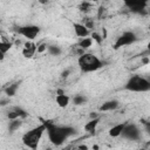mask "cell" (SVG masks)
I'll return each mask as SVG.
<instances>
[{"label":"cell","instance_id":"f1b7e54d","mask_svg":"<svg viewBox=\"0 0 150 150\" xmlns=\"http://www.w3.org/2000/svg\"><path fill=\"white\" fill-rule=\"evenodd\" d=\"M141 150H145V149H141Z\"/></svg>","mask_w":150,"mask_h":150},{"label":"cell","instance_id":"8992f818","mask_svg":"<svg viewBox=\"0 0 150 150\" xmlns=\"http://www.w3.org/2000/svg\"><path fill=\"white\" fill-rule=\"evenodd\" d=\"M15 32L26 38L28 41H33L40 33V27L38 25H23V26H19L15 28Z\"/></svg>","mask_w":150,"mask_h":150},{"label":"cell","instance_id":"ba28073f","mask_svg":"<svg viewBox=\"0 0 150 150\" xmlns=\"http://www.w3.org/2000/svg\"><path fill=\"white\" fill-rule=\"evenodd\" d=\"M55 102L60 108H66L70 103V97L62 89H57L56 96H55Z\"/></svg>","mask_w":150,"mask_h":150},{"label":"cell","instance_id":"603a6c76","mask_svg":"<svg viewBox=\"0 0 150 150\" xmlns=\"http://www.w3.org/2000/svg\"><path fill=\"white\" fill-rule=\"evenodd\" d=\"M47 47H48V43L46 42H41V43H38L36 45V52L38 53H43V52H47Z\"/></svg>","mask_w":150,"mask_h":150},{"label":"cell","instance_id":"484cf974","mask_svg":"<svg viewBox=\"0 0 150 150\" xmlns=\"http://www.w3.org/2000/svg\"><path fill=\"white\" fill-rule=\"evenodd\" d=\"M142 63H143V64H148V63H149V56H143Z\"/></svg>","mask_w":150,"mask_h":150},{"label":"cell","instance_id":"9c48e42d","mask_svg":"<svg viewBox=\"0 0 150 150\" xmlns=\"http://www.w3.org/2000/svg\"><path fill=\"white\" fill-rule=\"evenodd\" d=\"M73 29H74V33L77 38L80 39H83V38H88L89 34H90V30L86 28V26L81 22H74L73 23Z\"/></svg>","mask_w":150,"mask_h":150},{"label":"cell","instance_id":"52a82bcc","mask_svg":"<svg viewBox=\"0 0 150 150\" xmlns=\"http://www.w3.org/2000/svg\"><path fill=\"white\" fill-rule=\"evenodd\" d=\"M120 137H122L124 139H129V141H138L141 138V130L135 123L127 122Z\"/></svg>","mask_w":150,"mask_h":150},{"label":"cell","instance_id":"4316f807","mask_svg":"<svg viewBox=\"0 0 150 150\" xmlns=\"http://www.w3.org/2000/svg\"><path fill=\"white\" fill-rule=\"evenodd\" d=\"M77 149H79V150H88V146H87V145H80Z\"/></svg>","mask_w":150,"mask_h":150},{"label":"cell","instance_id":"7a4b0ae2","mask_svg":"<svg viewBox=\"0 0 150 150\" xmlns=\"http://www.w3.org/2000/svg\"><path fill=\"white\" fill-rule=\"evenodd\" d=\"M46 132V128L45 125L41 123L32 129H29L28 131H26L22 137H21V141L23 143L25 146L32 149V150H36L38 146H39V143L43 136V134Z\"/></svg>","mask_w":150,"mask_h":150},{"label":"cell","instance_id":"4fadbf2b","mask_svg":"<svg viewBox=\"0 0 150 150\" xmlns=\"http://www.w3.org/2000/svg\"><path fill=\"white\" fill-rule=\"evenodd\" d=\"M27 116V111L23 110L22 108H14L13 110L8 111L7 112V118L9 121H13V120H22Z\"/></svg>","mask_w":150,"mask_h":150},{"label":"cell","instance_id":"cb8c5ba5","mask_svg":"<svg viewBox=\"0 0 150 150\" xmlns=\"http://www.w3.org/2000/svg\"><path fill=\"white\" fill-rule=\"evenodd\" d=\"M90 6H91V4H89V2H82L80 5V11L81 12H88L89 8H90Z\"/></svg>","mask_w":150,"mask_h":150},{"label":"cell","instance_id":"83f0119b","mask_svg":"<svg viewBox=\"0 0 150 150\" xmlns=\"http://www.w3.org/2000/svg\"><path fill=\"white\" fill-rule=\"evenodd\" d=\"M4 59H5V54H4V53H1V52H0V61H2V60H4Z\"/></svg>","mask_w":150,"mask_h":150},{"label":"cell","instance_id":"2e32d148","mask_svg":"<svg viewBox=\"0 0 150 150\" xmlns=\"http://www.w3.org/2000/svg\"><path fill=\"white\" fill-rule=\"evenodd\" d=\"M76 46H77V47H80L81 49H83V50L86 52L87 49H89V48L93 46V40H91L89 36H88V38H83V39H80Z\"/></svg>","mask_w":150,"mask_h":150},{"label":"cell","instance_id":"7c38bea8","mask_svg":"<svg viewBox=\"0 0 150 150\" xmlns=\"http://www.w3.org/2000/svg\"><path fill=\"white\" fill-rule=\"evenodd\" d=\"M118 107H120V102H118L117 100H109V101L103 102V103L100 105L98 111H100V112L112 111V110H116Z\"/></svg>","mask_w":150,"mask_h":150},{"label":"cell","instance_id":"e0dca14e","mask_svg":"<svg viewBox=\"0 0 150 150\" xmlns=\"http://www.w3.org/2000/svg\"><path fill=\"white\" fill-rule=\"evenodd\" d=\"M19 86H20V82H14V83L9 84V86L5 89V94H6L7 96H9V97L14 96V95L16 94V90H18Z\"/></svg>","mask_w":150,"mask_h":150},{"label":"cell","instance_id":"ffe728a7","mask_svg":"<svg viewBox=\"0 0 150 150\" xmlns=\"http://www.w3.org/2000/svg\"><path fill=\"white\" fill-rule=\"evenodd\" d=\"M12 47H13V43L9 42L8 40H2V41H0V52L4 53L5 55H6L7 52H9V49H11Z\"/></svg>","mask_w":150,"mask_h":150},{"label":"cell","instance_id":"5b68a950","mask_svg":"<svg viewBox=\"0 0 150 150\" xmlns=\"http://www.w3.org/2000/svg\"><path fill=\"white\" fill-rule=\"evenodd\" d=\"M137 39H138V38H137V35H136L135 32H132V30H125V32H123V33L116 39V41L114 42L112 48H114L115 50H117V49H120V48H122V47L132 45L134 42L137 41Z\"/></svg>","mask_w":150,"mask_h":150},{"label":"cell","instance_id":"6da1fadb","mask_svg":"<svg viewBox=\"0 0 150 150\" xmlns=\"http://www.w3.org/2000/svg\"><path fill=\"white\" fill-rule=\"evenodd\" d=\"M42 124L46 128L48 139L55 146H61L68 138L76 134V129L70 125H60L52 121H42Z\"/></svg>","mask_w":150,"mask_h":150},{"label":"cell","instance_id":"ac0fdd59","mask_svg":"<svg viewBox=\"0 0 150 150\" xmlns=\"http://www.w3.org/2000/svg\"><path fill=\"white\" fill-rule=\"evenodd\" d=\"M47 52H48V54L52 55V56H59V55H61L62 49H61V47H59L57 45H48Z\"/></svg>","mask_w":150,"mask_h":150},{"label":"cell","instance_id":"5bb4252c","mask_svg":"<svg viewBox=\"0 0 150 150\" xmlns=\"http://www.w3.org/2000/svg\"><path fill=\"white\" fill-rule=\"evenodd\" d=\"M100 121H101V117H100V116L96 117V118H90V120L84 124V130H86L87 132H89V134H94V132L96 131V128H97Z\"/></svg>","mask_w":150,"mask_h":150},{"label":"cell","instance_id":"277c9868","mask_svg":"<svg viewBox=\"0 0 150 150\" xmlns=\"http://www.w3.org/2000/svg\"><path fill=\"white\" fill-rule=\"evenodd\" d=\"M123 88L132 93H148L150 90V80L142 75H132L124 83Z\"/></svg>","mask_w":150,"mask_h":150},{"label":"cell","instance_id":"d4e9b609","mask_svg":"<svg viewBox=\"0 0 150 150\" xmlns=\"http://www.w3.org/2000/svg\"><path fill=\"white\" fill-rule=\"evenodd\" d=\"M69 73H70V69H66V70H63V71H62V74H61V77H62V79L67 77V76L69 75Z\"/></svg>","mask_w":150,"mask_h":150},{"label":"cell","instance_id":"30bf717a","mask_svg":"<svg viewBox=\"0 0 150 150\" xmlns=\"http://www.w3.org/2000/svg\"><path fill=\"white\" fill-rule=\"evenodd\" d=\"M35 53H36V43L33 41L25 42L22 48V56H25L26 59H30L35 55Z\"/></svg>","mask_w":150,"mask_h":150},{"label":"cell","instance_id":"d6986e66","mask_svg":"<svg viewBox=\"0 0 150 150\" xmlns=\"http://www.w3.org/2000/svg\"><path fill=\"white\" fill-rule=\"evenodd\" d=\"M22 124V121L21 120H13V121H9V124H8V131L9 132H14L15 130H18Z\"/></svg>","mask_w":150,"mask_h":150},{"label":"cell","instance_id":"8fae6325","mask_svg":"<svg viewBox=\"0 0 150 150\" xmlns=\"http://www.w3.org/2000/svg\"><path fill=\"white\" fill-rule=\"evenodd\" d=\"M124 5L131 12H134V13H141L145 8L146 2L145 1H125Z\"/></svg>","mask_w":150,"mask_h":150},{"label":"cell","instance_id":"7402d4cb","mask_svg":"<svg viewBox=\"0 0 150 150\" xmlns=\"http://www.w3.org/2000/svg\"><path fill=\"white\" fill-rule=\"evenodd\" d=\"M90 39L93 40V42H96L97 45H101V43L103 42V38H102V35H100L97 32H93V33H90Z\"/></svg>","mask_w":150,"mask_h":150},{"label":"cell","instance_id":"44dd1931","mask_svg":"<svg viewBox=\"0 0 150 150\" xmlns=\"http://www.w3.org/2000/svg\"><path fill=\"white\" fill-rule=\"evenodd\" d=\"M73 102H74V104H75V105H82V104H84V103L87 102V97H86L84 95L77 94V95H75V96H74Z\"/></svg>","mask_w":150,"mask_h":150},{"label":"cell","instance_id":"9a60e30c","mask_svg":"<svg viewBox=\"0 0 150 150\" xmlns=\"http://www.w3.org/2000/svg\"><path fill=\"white\" fill-rule=\"evenodd\" d=\"M125 124H127V122H121V123H117V124L112 125V127L109 129V136H110V137H114V138L120 137L122 130H123L124 127H125Z\"/></svg>","mask_w":150,"mask_h":150},{"label":"cell","instance_id":"3957f363","mask_svg":"<svg viewBox=\"0 0 150 150\" xmlns=\"http://www.w3.org/2000/svg\"><path fill=\"white\" fill-rule=\"evenodd\" d=\"M77 64L83 73H93L103 67V62L96 55L87 52L77 57Z\"/></svg>","mask_w":150,"mask_h":150}]
</instances>
